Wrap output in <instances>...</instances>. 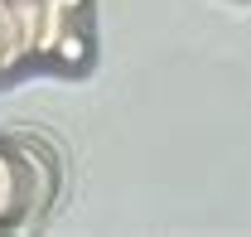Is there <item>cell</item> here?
Segmentation results:
<instances>
[{
    "mask_svg": "<svg viewBox=\"0 0 251 237\" xmlns=\"http://www.w3.org/2000/svg\"><path fill=\"white\" fill-rule=\"evenodd\" d=\"M25 59H34V54H29L25 30H20V15L10 0H0V73H15Z\"/></svg>",
    "mask_w": 251,
    "mask_h": 237,
    "instance_id": "3957f363",
    "label": "cell"
},
{
    "mask_svg": "<svg viewBox=\"0 0 251 237\" xmlns=\"http://www.w3.org/2000/svg\"><path fill=\"white\" fill-rule=\"evenodd\" d=\"M49 204V160L34 146L0 141V228L20 223L25 213Z\"/></svg>",
    "mask_w": 251,
    "mask_h": 237,
    "instance_id": "6da1fadb",
    "label": "cell"
},
{
    "mask_svg": "<svg viewBox=\"0 0 251 237\" xmlns=\"http://www.w3.org/2000/svg\"><path fill=\"white\" fill-rule=\"evenodd\" d=\"M87 0H44L39 20V59H58L68 68L87 63Z\"/></svg>",
    "mask_w": 251,
    "mask_h": 237,
    "instance_id": "7a4b0ae2",
    "label": "cell"
}]
</instances>
